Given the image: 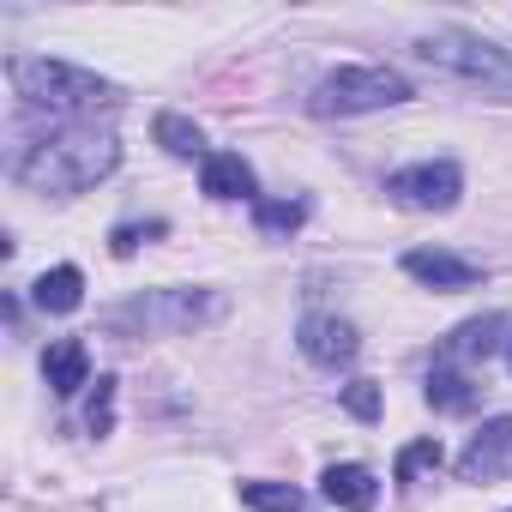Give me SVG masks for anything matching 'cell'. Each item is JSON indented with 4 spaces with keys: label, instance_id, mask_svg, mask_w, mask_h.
Here are the masks:
<instances>
[{
    "label": "cell",
    "instance_id": "6da1fadb",
    "mask_svg": "<svg viewBox=\"0 0 512 512\" xmlns=\"http://www.w3.org/2000/svg\"><path fill=\"white\" fill-rule=\"evenodd\" d=\"M121 163V139L97 121H61L13 157V181L31 193H85Z\"/></svg>",
    "mask_w": 512,
    "mask_h": 512
},
{
    "label": "cell",
    "instance_id": "7a4b0ae2",
    "mask_svg": "<svg viewBox=\"0 0 512 512\" xmlns=\"http://www.w3.org/2000/svg\"><path fill=\"white\" fill-rule=\"evenodd\" d=\"M7 79H13V91H19L31 109H49V115H61V121H91L97 109H103V115L121 109V91H115L109 79L73 67V61L13 55V61H7Z\"/></svg>",
    "mask_w": 512,
    "mask_h": 512
},
{
    "label": "cell",
    "instance_id": "3957f363",
    "mask_svg": "<svg viewBox=\"0 0 512 512\" xmlns=\"http://www.w3.org/2000/svg\"><path fill=\"white\" fill-rule=\"evenodd\" d=\"M398 103H410V79L398 67H338L308 97V109L320 121H332V115H374V109H398Z\"/></svg>",
    "mask_w": 512,
    "mask_h": 512
},
{
    "label": "cell",
    "instance_id": "277c9868",
    "mask_svg": "<svg viewBox=\"0 0 512 512\" xmlns=\"http://www.w3.org/2000/svg\"><path fill=\"white\" fill-rule=\"evenodd\" d=\"M223 296L217 290H151L139 302H127L109 326L121 332H139V338H175V332H199L211 320H223Z\"/></svg>",
    "mask_w": 512,
    "mask_h": 512
},
{
    "label": "cell",
    "instance_id": "5b68a950",
    "mask_svg": "<svg viewBox=\"0 0 512 512\" xmlns=\"http://www.w3.org/2000/svg\"><path fill=\"white\" fill-rule=\"evenodd\" d=\"M416 55H422L428 67L452 73V79H470V85H482V91L512 97V55L494 49V43L476 37V31H434V37L416 43Z\"/></svg>",
    "mask_w": 512,
    "mask_h": 512
},
{
    "label": "cell",
    "instance_id": "8992f818",
    "mask_svg": "<svg viewBox=\"0 0 512 512\" xmlns=\"http://www.w3.org/2000/svg\"><path fill=\"white\" fill-rule=\"evenodd\" d=\"M464 193V175L452 157H428V163H410L398 175H386V199L404 205V211H452Z\"/></svg>",
    "mask_w": 512,
    "mask_h": 512
},
{
    "label": "cell",
    "instance_id": "52a82bcc",
    "mask_svg": "<svg viewBox=\"0 0 512 512\" xmlns=\"http://www.w3.org/2000/svg\"><path fill=\"white\" fill-rule=\"evenodd\" d=\"M458 476L464 482H506L512 476V416H494L470 434V446L458 452Z\"/></svg>",
    "mask_w": 512,
    "mask_h": 512
},
{
    "label": "cell",
    "instance_id": "ba28073f",
    "mask_svg": "<svg viewBox=\"0 0 512 512\" xmlns=\"http://www.w3.org/2000/svg\"><path fill=\"white\" fill-rule=\"evenodd\" d=\"M302 356L308 362H320V368H344V362H356V326L350 320H338V314H308L302 320Z\"/></svg>",
    "mask_w": 512,
    "mask_h": 512
},
{
    "label": "cell",
    "instance_id": "9c48e42d",
    "mask_svg": "<svg viewBox=\"0 0 512 512\" xmlns=\"http://www.w3.org/2000/svg\"><path fill=\"white\" fill-rule=\"evenodd\" d=\"M404 272H410L416 284H428V290H470V284L482 278L476 260H458V253H446V247H416V253H404Z\"/></svg>",
    "mask_w": 512,
    "mask_h": 512
},
{
    "label": "cell",
    "instance_id": "30bf717a",
    "mask_svg": "<svg viewBox=\"0 0 512 512\" xmlns=\"http://www.w3.org/2000/svg\"><path fill=\"white\" fill-rule=\"evenodd\" d=\"M43 380H49L55 398H73L79 386H91V356H85V344H79V338L49 344V350H43Z\"/></svg>",
    "mask_w": 512,
    "mask_h": 512
},
{
    "label": "cell",
    "instance_id": "8fae6325",
    "mask_svg": "<svg viewBox=\"0 0 512 512\" xmlns=\"http://www.w3.org/2000/svg\"><path fill=\"white\" fill-rule=\"evenodd\" d=\"M320 494H326L332 506H344V512H368V506L380 500V482H374L368 464H332V470L320 476Z\"/></svg>",
    "mask_w": 512,
    "mask_h": 512
},
{
    "label": "cell",
    "instance_id": "7c38bea8",
    "mask_svg": "<svg viewBox=\"0 0 512 512\" xmlns=\"http://www.w3.org/2000/svg\"><path fill=\"white\" fill-rule=\"evenodd\" d=\"M199 181H205L211 199H253V163L241 151H211L205 169H199Z\"/></svg>",
    "mask_w": 512,
    "mask_h": 512
},
{
    "label": "cell",
    "instance_id": "4fadbf2b",
    "mask_svg": "<svg viewBox=\"0 0 512 512\" xmlns=\"http://www.w3.org/2000/svg\"><path fill=\"white\" fill-rule=\"evenodd\" d=\"M500 332H506V314H488V320H464V326L446 338L440 362H482V356H494V350H500Z\"/></svg>",
    "mask_w": 512,
    "mask_h": 512
},
{
    "label": "cell",
    "instance_id": "5bb4252c",
    "mask_svg": "<svg viewBox=\"0 0 512 512\" xmlns=\"http://www.w3.org/2000/svg\"><path fill=\"white\" fill-rule=\"evenodd\" d=\"M31 302H37L43 314H73V308L85 302V278H79V266H55V272H43L37 290H31Z\"/></svg>",
    "mask_w": 512,
    "mask_h": 512
},
{
    "label": "cell",
    "instance_id": "9a60e30c",
    "mask_svg": "<svg viewBox=\"0 0 512 512\" xmlns=\"http://www.w3.org/2000/svg\"><path fill=\"white\" fill-rule=\"evenodd\" d=\"M428 404H434V410H446V416H464V410L476 404V386H470L458 368H446V362H440V368L428 374Z\"/></svg>",
    "mask_w": 512,
    "mask_h": 512
},
{
    "label": "cell",
    "instance_id": "2e32d148",
    "mask_svg": "<svg viewBox=\"0 0 512 512\" xmlns=\"http://www.w3.org/2000/svg\"><path fill=\"white\" fill-rule=\"evenodd\" d=\"M241 500L253 512H314V500L290 482H241Z\"/></svg>",
    "mask_w": 512,
    "mask_h": 512
},
{
    "label": "cell",
    "instance_id": "e0dca14e",
    "mask_svg": "<svg viewBox=\"0 0 512 512\" xmlns=\"http://www.w3.org/2000/svg\"><path fill=\"white\" fill-rule=\"evenodd\" d=\"M157 145L169 151V157H199L205 151V133H199V121H187V115H157Z\"/></svg>",
    "mask_w": 512,
    "mask_h": 512
},
{
    "label": "cell",
    "instance_id": "ac0fdd59",
    "mask_svg": "<svg viewBox=\"0 0 512 512\" xmlns=\"http://www.w3.org/2000/svg\"><path fill=\"white\" fill-rule=\"evenodd\" d=\"M302 217H308L302 199H260L253 205V223H260L266 235H290V229H302Z\"/></svg>",
    "mask_w": 512,
    "mask_h": 512
},
{
    "label": "cell",
    "instance_id": "d6986e66",
    "mask_svg": "<svg viewBox=\"0 0 512 512\" xmlns=\"http://www.w3.org/2000/svg\"><path fill=\"white\" fill-rule=\"evenodd\" d=\"M440 458H446L440 440H416V446H404V452H398V482H416L422 470H440Z\"/></svg>",
    "mask_w": 512,
    "mask_h": 512
},
{
    "label": "cell",
    "instance_id": "ffe728a7",
    "mask_svg": "<svg viewBox=\"0 0 512 512\" xmlns=\"http://www.w3.org/2000/svg\"><path fill=\"white\" fill-rule=\"evenodd\" d=\"M85 428H91V434H109V428H115V380H109V374L97 380V392H91V404H85Z\"/></svg>",
    "mask_w": 512,
    "mask_h": 512
},
{
    "label": "cell",
    "instance_id": "44dd1931",
    "mask_svg": "<svg viewBox=\"0 0 512 512\" xmlns=\"http://www.w3.org/2000/svg\"><path fill=\"white\" fill-rule=\"evenodd\" d=\"M344 410L362 416V422H374V416H380V386H374V380H350V386H344Z\"/></svg>",
    "mask_w": 512,
    "mask_h": 512
},
{
    "label": "cell",
    "instance_id": "7402d4cb",
    "mask_svg": "<svg viewBox=\"0 0 512 512\" xmlns=\"http://www.w3.org/2000/svg\"><path fill=\"white\" fill-rule=\"evenodd\" d=\"M145 235H163V223H151V229H133V223H127V229H115V235H109V247H115V253H133Z\"/></svg>",
    "mask_w": 512,
    "mask_h": 512
}]
</instances>
